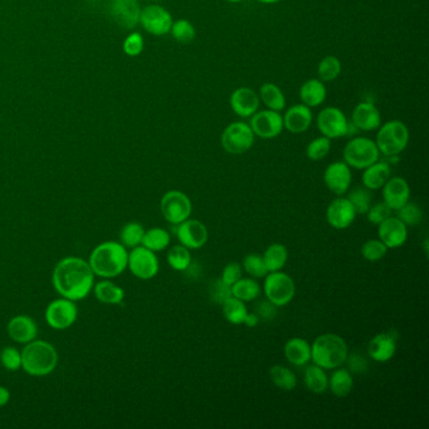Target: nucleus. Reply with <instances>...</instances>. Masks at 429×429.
<instances>
[{
  "label": "nucleus",
  "mask_w": 429,
  "mask_h": 429,
  "mask_svg": "<svg viewBox=\"0 0 429 429\" xmlns=\"http://www.w3.org/2000/svg\"><path fill=\"white\" fill-rule=\"evenodd\" d=\"M242 279V266L239 263L232 262V263H228L224 267L221 277L224 284H228V286H233L237 282L238 279Z\"/></svg>",
  "instance_id": "51"
},
{
  "label": "nucleus",
  "mask_w": 429,
  "mask_h": 429,
  "mask_svg": "<svg viewBox=\"0 0 429 429\" xmlns=\"http://www.w3.org/2000/svg\"><path fill=\"white\" fill-rule=\"evenodd\" d=\"M329 388L331 393L337 398L348 397L354 388V380L348 369H337L332 373L329 379Z\"/></svg>",
  "instance_id": "33"
},
{
  "label": "nucleus",
  "mask_w": 429,
  "mask_h": 429,
  "mask_svg": "<svg viewBox=\"0 0 429 429\" xmlns=\"http://www.w3.org/2000/svg\"><path fill=\"white\" fill-rule=\"evenodd\" d=\"M316 125L321 135L330 140L346 136L350 128L346 115L334 106L320 111L316 119Z\"/></svg>",
  "instance_id": "12"
},
{
  "label": "nucleus",
  "mask_w": 429,
  "mask_h": 429,
  "mask_svg": "<svg viewBox=\"0 0 429 429\" xmlns=\"http://www.w3.org/2000/svg\"><path fill=\"white\" fill-rule=\"evenodd\" d=\"M377 234L388 248H399L406 242L408 229L406 224L398 218L389 217L388 219L379 224Z\"/></svg>",
  "instance_id": "24"
},
{
  "label": "nucleus",
  "mask_w": 429,
  "mask_h": 429,
  "mask_svg": "<svg viewBox=\"0 0 429 429\" xmlns=\"http://www.w3.org/2000/svg\"><path fill=\"white\" fill-rule=\"evenodd\" d=\"M250 125L255 136L261 139H274L284 131V119L282 115L273 110L257 111L250 116Z\"/></svg>",
  "instance_id": "13"
},
{
  "label": "nucleus",
  "mask_w": 429,
  "mask_h": 429,
  "mask_svg": "<svg viewBox=\"0 0 429 429\" xmlns=\"http://www.w3.org/2000/svg\"><path fill=\"white\" fill-rule=\"evenodd\" d=\"M128 248L121 242L107 241L93 248L88 263L95 276L115 279L128 270Z\"/></svg>",
  "instance_id": "2"
},
{
  "label": "nucleus",
  "mask_w": 429,
  "mask_h": 429,
  "mask_svg": "<svg viewBox=\"0 0 429 429\" xmlns=\"http://www.w3.org/2000/svg\"><path fill=\"white\" fill-rule=\"evenodd\" d=\"M133 1H136V0H133Z\"/></svg>",
  "instance_id": "58"
},
{
  "label": "nucleus",
  "mask_w": 429,
  "mask_h": 429,
  "mask_svg": "<svg viewBox=\"0 0 429 429\" xmlns=\"http://www.w3.org/2000/svg\"><path fill=\"white\" fill-rule=\"evenodd\" d=\"M390 176V167L385 162H379L371 164L370 167L364 169L363 174V184L369 191L382 189L384 184L388 181Z\"/></svg>",
  "instance_id": "29"
},
{
  "label": "nucleus",
  "mask_w": 429,
  "mask_h": 429,
  "mask_svg": "<svg viewBox=\"0 0 429 429\" xmlns=\"http://www.w3.org/2000/svg\"><path fill=\"white\" fill-rule=\"evenodd\" d=\"M370 191L366 188H355L354 191L349 193V202L353 204L356 214H366V212L371 207Z\"/></svg>",
  "instance_id": "42"
},
{
  "label": "nucleus",
  "mask_w": 429,
  "mask_h": 429,
  "mask_svg": "<svg viewBox=\"0 0 429 429\" xmlns=\"http://www.w3.org/2000/svg\"><path fill=\"white\" fill-rule=\"evenodd\" d=\"M409 143V130L404 122L390 120L379 126L377 144L379 152L384 157H398L406 150Z\"/></svg>",
  "instance_id": "5"
},
{
  "label": "nucleus",
  "mask_w": 429,
  "mask_h": 429,
  "mask_svg": "<svg viewBox=\"0 0 429 429\" xmlns=\"http://www.w3.org/2000/svg\"><path fill=\"white\" fill-rule=\"evenodd\" d=\"M349 349L345 340L337 334H324L311 345V360L322 369H337L345 363Z\"/></svg>",
  "instance_id": "4"
},
{
  "label": "nucleus",
  "mask_w": 429,
  "mask_h": 429,
  "mask_svg": "<svg viewBox=\"0 0 429 429\" xmlns=\"http://www.w3.org/2000/svg\"><path fill=\"white\" fill-rule=\"evenodd\" d=\"M140 23L150 35H165L171 30L173 18L163 6H149L140 14Z\"/></svg>",
  "instance_id": "14"
},
{
  "label": "nucleus",
  "mask_w": 429,
  "mask_h": 429,
  "mask_svg": "<svg viewBox=\"0 0 429 429\" xmlns=\"http://www.w3.org/2000/svg\"><path fill=\"white\" fill-rule=\"evenodd\" d=\"M0 363L6 370L18 371L22 369V351L14 346H6L0 353Z\"/></svg>",
  "instance_id": "47"
},
{
  "label": "nucleus",
  "mask_w": 429,
  "mask_h": 429,
  "mask_svg": "<svg viewBox=\"0 0 429 429\" xmlns=\"http://www.w3.org/2000/svg\"><path fill=\"white\" fill-rule=\"evenodd\" d=\"M258 96H260V101L266 106L268 110L281 112L286 107L284 93L277 85H274L272 82L263 83L260 88Z\"/></svg>",
  "instance_id": "30"
},
{
  "label": "nucleus",
  "mask_w": 429,
  "mask_h": 429,
  "mask_svg": "<svg viewBox=\"0 0 429 429\" xmlns=\"http://www.w3.org/2000/svg\"><path fill=\"white\" fill-rule=\"evenodd\" d=\"M160 210L165 221L173 226L189 219L192 214L193 205L189 197L179 191L165 193L160 200Z\"/></svg>",
  "instance_id": "9"
},
{
  "label": "nucleus",
  "mask_w": 429,
  "mask_h": 429,
  "mask_svg": "<svg viewBox=\"0 0 429 429\" xmlns=\"http://www.w3.org/2000/svg\"><path fill=\"white\" fill-rule=\"evenodd\" d=\"M231 109L237 116L248 119L260 109V96L253 88L238 87L233 91L229 99Z\"/></svg>",
  "instance_id": "17"
},
{
  "label": "nucleus",
  "mask_w": 429,
  "mask_h": 429,
  "mask_svg": "<svg viewBox=\"0 0 429 429\" xmlns=\"http://www.w3.org/2000/svg\"><path fill=\"white\" fill-rule=\"evenodd\" d=\"M176 237L188 250H199L208 242V229L202 222L186 219L178 224Z\"/></svg>",
  "instance_id": "15"
},
{
  "label": "nucleus",
  "mask_w": 429,
  "mask_h": 429,
  "mask_svg": "<svg viewBox=\"0 0 429 429\" xmlns=\"http://www.w3.org/2000/svg\"><path fill=\"white\" fill-rule=\"evenodd\" d=\"M232 296L243 302H250L255 300L261 294V286L253 279H238L236 284L231 286Z\"/></svg>",
  "instance_id": "36"
},
{
  "label": "nucleus",
  "mask_w": 429,
  "mask_h": 429,
  "mask_svg": "<svg viewBox=\"0 0 429 429\" xmlns=\"http://www.w3.org/2000/svg\"><path fill=\"white\" fill-rule=\"evenodd\" d=\"M59 365L57 349L51 342L35 339L24 345L22 369L32 377H47Z\"/></svg>",
  "instance_id": "3"
},
{
  "label": "nucleus",
  "mask_w": 429,
  "mask_h": 429,
  "mask_svg": "<svg viewBox=\"0 0 429 429\" xmlns=\"http://www.w3.org/2000/svg\"><path fill=\"white\" fill-rule=\"evenodd\" d=\"M11 398H12V394H11L9 389L3 387V385H0V408H1V406H6V404L9 403Z\"/></svg>",
  "instance_id": "54"
},
{
  "label": "nucleus",
  "mask_w": 429,
  "mask_h": 429,
  "mask_svg": "<svg viewBox=\"0 0 429 429\" xmlns=\"http://www.w3.org/2000/svg\"><path fill=\"white\" fill-rule=\"evenodd\" d=\"M265 295L267 300L273 303L276 308H282L289 305L296 294V287L294 279L287 273L270 272L265 277Z\"/></svg>",
  "instance_id": "7"
},
{
  "label": "nucleus",
  "mask_w": 429,
  "mask_h": 429,
  "mask_svg": "<svg viewBox=\"0 0 429 429\" xmlns=\"http://www.w3.org/2000/svg\"><path fill=\"white\" fill-rule=\"evenodd\" d=\"M351 170L345 162H335L326 168L324 173V183L331 193L337 195H344L351 186Z\"/></svg>",
  "instance_id": "16"
},
{
  "label": "nucleus",
  "mask_w": 429,
  "mask_h": 429,
  "mask_svg": "<svg viewBox=\"0 0 429 429\" xmlns=\"http://www.w3.org/2000/svg\"><path fill=\"white\" fill-rule=\"evenodd\" d=\"M128 268L136 279L147 281L159 273L160 263L155 252L138 246L128 252Z\"/></svg>",
  "instance_id": "11"
},
{
  "label": "nucleus",
  "mask_w": 429,
  "mask_h": 429,
  "mask_svg": "<svg viewBox=\"0 0 429 429\" xmlns=\"http://www.w3.org/2000/svg\"><path fill=\"white\" fill-rule=\"evenodd\" d=\"M144 49V40L139 33H133L128 35L126 41L123 43V51L131 57L139 56Z\"/></svg>",
  "instance_id": "50"
},
{
  "label": "nucleus",
  "mask_w": 429,
  "mask_h": 429,
  "mask_svg": "<svg viewBox=\"0 0 429 429\" xmlns=\"http://www.w3.org/2000/svg\"><path fill=\"white\" fill-rule=\"evenodd\" d=\"M303 383L306 388L315 394H322L329 388V377L325 369L313 364L308 365L303 374Z\"/></svg>",
  "instance_id": "31"
},
{
  "label": "nucleus",
  "mask_w": 429,
  "mask_h": 429,
  "mask_svg": "<svg viewBox=\"0 0 429 429\" xmlns=\"http://www.w3.org/2000/svg\"><path fill=\"white\" fill-rule=\"evenodd\" d=\"M284 353L292 365H306L311 361V344L302 337H292L284 344Z\"/></svg>",
  "instance_id": "26"
},
{
  "label": "nucleus",
  "mask_w": 429,
  "mask_h": 429,
  "mask_svg": "<svg viewBox=\"0 0 429 429\" xmlns=\"http://www.w3.org/2000/svg\"><path fill=\"white\" fill-rule=\"evenodd\" d=\"M209 297L217 305H222L229 297H232V289L222 279H217L209 287Z\"/></svg>",
  "instance_id": "48"
},
{
  "label": "nucleus",
  "mask_w": 429,
  "mask_h": 429,
  "mask_svg": "<svg viewBox=\"0 0 429 429\" xmlns=\"http://www.w3.org/2000/svg\"><path fill=\"white\" fill-rule=\"evenodd\" d=\"M170 32L174 37L175 41L179 42L181 44H191L197 37V30L194 28V25L186 19H179L176 22H173Z\"/></svg>",
  "instance_id": "41"
},
{
  "label": "nucleus",
  "mask_w": 429,
  "mask_h": 429,
  "mask_svg": "<svg viewBox=\"0 0 429 429\" xmlns=\"http://www.w3.org/2000/svg\"><path fill=\"white\" fill-rule=\"evenodd\" d=\"M255 133L246 122H232L226 126L221 135L222 147L228 154L242 155L250 150L255 144Z\"/></svg>",
  "instance_id": "8"
},
{
  "label": "nucleus",
  "mask_w": 429,
  "mask_h": 429,
  "mask_svg": "<svg viewBox=\"0 0 429 429\" xmlns=\"http://www.w3.org/2000/svg\"><path fill=\"white\" fill-rule=\"evenodd\" d=\"M258 3H262V4H276V3H279L281 0H257Z\"/></svg>",
  "instance_id": "56"
},
{
  "label": "nucleus",
  "mask_w": 429,
  "mask_h": 429,
  "mask_svg": "<svg viewBox=\"0 0 429 429\" xmlns=\"http://www.w3.org/2000/svg\"><path fill=\"white\" fill-rule=\"evenodd\" d=\"M327 96L325 82L320 81L319 78H311L302 83L300 88V99L303 104L310 109L319 107L325 102Z\"/></svg>",
  "instance_id": "27"
},
{
  "label": "nucleus",
  "mask_w": 429,
  "mask_h": 429,
  "mask_svg": "<svg viewBox=\"0 0 429 429\" xmlns=\"http://www.w3.org/2000/svg\"><path fill=\"white\" fill-rule=\"evenodd\" d=\"M6 332L13 342L25 345L38 337V325L30 315H17L9 320Z\"/></svg>",
  "instance_id": "20"
},
{
  "label": "nucleus",
  "mask_w": 429,
  "mask_h": 429,
  "mask_svg": "<svg viewBox=\"0 0 429 429\" xmlns=\"http://www.w3.org/2000/svg\"><path fill=\"white\" fill-rule=\"evenodd\" d=\"M52 284L59 296L81 301L92 292L95 273L81 257H64L53 268Z\"/></svg>",
  "instance_id": "1"
},
{
  "label": "nucleus",
  "mask_w": 429,
  "mask_h": 429,
  "mask_svg": "<svg viewBox=\"0 0 429 429\" xmlns=\"http://www.w3.org/2000/svg\"><path fill=\"white\" fill-rule=\"evenodd\" d=\"M93 294L97 301L104 305H121L125 300V291L110 279L93 284Z\"/></svg>",
  "instance_id": "28"
},
{
  "label": "nucleus",
  "mask_w": 429,
  "mask_h": 429,
  "mask_svg": "<svg viewBox=\"0 0 429 429\" xmlns=\"http://www.w3.org/2000/svg\"><path fill=\"white\" fill-rule=\"evenodd\" d=\"M397 212H398L397 218L403 222L406 226H416L423 219V212L416 203L408 202Z\"/></svg>",
  "instance_id": "46"
},
{
  "label": "nucleus",
  "mask_w": 429,
  "mask_h": 429,
  "mask_svg": "<svg viewBox=\"0 0 429 429\" xmlns=\"http://www.w3.org/2000/svg\"><path fill=\"white\" fill-rule=\"evenodd\" d=\"M243 268L244 271L253 279H263V277H266V274L268 273L265 261H263V257L255 255V253L244 257Z\"/></svg>",
  "instance_id": "45"
},
{
  "label": "nucleus",
  "mask_w": 429,
  "mask_h": 429,
  "mask_svg": "<svg viewBox=\"0 0 429 429\" xmlns=\"http://www.w3.org/2000/svg\"><path fill=\"white\" fill-rule=\"evenodd\" d=\"M222 311L228 322L233 325H242L247 316V308L243 301L238 300L237 297H229L228 300L222 303Z\"/></svg>",
  "instance_id": "35"
},
{
  "label": "nucleus",
  "mask_w": 429,
  "mask_h": 429,
  "mask_svg": "<svg viewBox=\"0 0 429 429\" xmlns=\"http://www.w3.org/2000/svg\"><path fill=\"white\" fill-rule=\"evenodd\" d=\"M276 315V306L270 301L260 302V305H257V316L260 320H272Z\"/></svg>",
  "instance_id": "53"
},
{
  "label": "nucleus",
  "mask_w": 429,
  "mask_h": 429,
  "mask_svg": "<svg viewBox=\"0 0 429 429\" xmlns=\"http://www.w3.org/2000/svg\"><path fill=\"white\" fill-rule=\"evenodd\" d=\"M331 150V140L327 139L325 136H320L313 139L308 147H306V155L310 160L313 162H319L322 160L324 157L330 152Z\"/></svg>",
  "instance_id": "44"
},
{
  "label": "nucleus",
  "mask_w": 429,
  "mask_h": 429,
  "mask_svg": "<svg viewBox=\"0 0 429 429\" xmlns=\"http://www.w3.org/2000/svg\"><path fill=\"white\" fill-rule=\"evenodd\" d=\"M368 353L374 361L387 363L397 353V339L392 332L377 334L369 342Z\"/></svg>",
  "instance_id": "25"
},
{
  "label": "nucleus",
  "mask_w": 429,
  "mask_h": 429,
  "mask_svg": "<svg viewBox=\"0 0 429 429\" xmlns=\"http://www.w3.org/2000/svg\"><path fill=\"white\" fill-rule=\"evenodd\" d=\"M262 257H263L268 273L277 272V271H281L284 265L287 263L289 250L284 244L273 243L268 246V248L265 250Z\"/></svg>",
  "instance_id": "32"
},
{
  "label": "nucleus",
  "mask_w": 429,
  "mask_h": 429,
  "mask_svg": "<svg viewBox=\"0 0 429 429\" xmlns=\"http://www.w3.org/2000/svg\"><path fill=\"white\" fill-rule=\"evenodd\" d=\"M270 377L277 388L282 389L284 392H291L296 388V374L287 366L273 365L270 369Z\"/></svg>",
  "instance_id": "37"
},
{
  "label": "nucleus",
  "mask_w": 429,
  "mask_h": 429,
  "mask_svg": "<svg viewBox=\"0 0 429 429\" xmlns=\"http://www.w3.org/2000/svg\"><path fill=\"white\" fill-rule=\"evenodd\" d=\"M356 217L353 204L349 202L348 198H337L331 202L326 210L327 223L335 229H346L353 224Z\"/></svg>",
  "instance_id": "18"
},
{
  "label": "nucleus",
  "mask_w": 429,
  "mask_h": 429,
  "mask_svg": "<svg viewBox=\"0 0 429 429\" xmlns=\"http://www.w3.org/2000/svg\"><path fill=\"white\" fill-rule=\"evenodd\" d=\"M168 263L174 271L184 272L188 267L192 263V255L191 250L184 247L183 244L174 246L168 252Z\"/></svg>",
  "instance_id": "40"
},
{
  "label": "nucleus",
  "mask_w": 429,
  "mask_h": 429,
  "mask_svg": "<svg viewBox=\"0 0 429 429\" xmlns=\"http://www.w3.org/2000/svg\"><path fill=\"white\" fill-rule=\"evenodd\" d=\"M282 119H284V128L289 133H306L313 123V111L306 104H294L284 112Z\"/></svg>",
  "instance_id": "23"
},
{
  "label": "nucleus",
  "mask_w": 429,
  "mask_h": 429,
  "mask_svg": "<svg viewBox=\"0 0 429 429\" xmlns=\"http://www.w3.org/2000/svg\"><path fill=\"white\" fill-rule=\"evenodd\" d=\"M345 361H348V369L350 373L363 374L368 370V360L361 354H358V353L348 354V358Z\"/></svg>",
  "instance_id": "52"
},
{
  "label": "nucleus",
  "mask_w": 429,
  "mask_h": 429,
  "mask_svg": "<svg viewBox=\"0 0 429 429\" xmlns=\"http://www.w3.org/2000/svg\"><path fill=\"white\" fill-rule=\"evenodd\" d=\"M169 244H170V234L168 231L159 228V226H154L149 231H145L143 242H141V246H144L145 248L152 250L155 253L168 248Z\"/></svg>",
  "instance_id": "34"
},
{
  "label": "nucleus",
  "mask_w": 429,
  "mask_h": 429,
  "mask_svg": "<svg viewBox=\"0 0 429 429\" xmlns=\"http://www.w3.org/2000/svg\"><path fill=\"white\" fill-rule=\"evenodd\" d=\"M387 252H388V247L380 239H370L361 246V255L366 261H380L385 257Z\"/></svg>",
  "instance_id": "43"
},
{
  "label": "nucleus",
  "mask_w": 429,
  "mask_h": 429,
  "mask_svg": "<svg viewBox=\"0 0 429 429\" xmlns=\"http://www.w3.org/2000/svg\"><path fill=\"white\" fill-rule=\"evenodd\" d=\"M258 322H260V318L257 316V313H247L243 324L248 327H255L258 325Z\"/></svg>",
  "instance_id": "55"
},
{
  "label": "nucleus",
  "mask_w": 429,
  "mask_h": 429,
  "mask_svg": "<svg viewBox=\"0 0 429 429\" xmlns=\"http://www.w3.org/2000/svg\"><path fill=\"white\" fill-rule=\"evenodd\" d=\"M110 16L122 28L133 30L140 22L139 6L133 0H111Z\"/></svg>",
  "instance_id": "19"
},
{
  "label": "nucleus",
  "mask_w": 429,
  "mask_h": 429,
  "mask_svg": "<svg viewBox=\"0 0 429 429\" xmlns=\"http://www.w3.org/2000/svg\"><path fill=\"white\" fill-rule=\"evenodd\" d=\"M379 155L380 152L375 141L363 136L350 140L342 151L344 162L350 168L359 170H364L370 167L371 164L377 163Z\"/></svg>",
  "instance_id": "6"
},
{
  "label": "nucleus",
  "mask_w": 429,
  "mask_h": 429,
  "mask_svg": "<svg viewBox=\"0 0 429 429\" xmlns=\"http://www.w3.org/2000/svg\"><path fill=\"white\" fill-rule=\"evenodd\" d=\"M226 1H229V3H239V1H243V0H226Z\"/></svg>",
  "instance_id": "57"
},
{
  "label": "nucleus",
  "mask_w": 429,
  "mask_h": 429,
  "mask_svg": "<svg viewBox=\"0 0 429 429\" xmlns=\"http://www.w3.org/2000/svg\"><path fill=\"white\" fill-rule=\"evenodd\" d=\"M342 73V62L335 56H326L320 61L318 66V75L320 81L332 82Z\"/></svg>",
  "instance_id": "39"
},
{
  "label": "nucleus",
  "mask_w": 429,
  "mask_h": 429,
  "mask_svg": "<svg viewBox=\"0 0 429 429\" xmlns=\"http://www.w3.org/2000/svg\"><path fill=\"white\" fill-rule=\"evenodd\" d=\"M382 189H383L384 203L387 204L392 210H399L404 204L409 202L411 188L406 180L400 176L388 179Z\"/></svg>",
  "instance_id": "21"
},
{
  "label": "nucleus",
  "mask_w": 429,
  "mask_h": 429,
  "mask_svg": "<svg viewBox=\"0 0 429 429\" xmlns=\"http://www.w3.org/2000/svg\"><path fill=\"white\" fill-rule=\"evenodd\" d=\"M351 123L361 131H374L382 125V115L371 102H360L351 112Z\"/></svg>",
  "instance_id": "22"
},
{
  "label": "nucleus",
  "mask_w": 429,
  "mask_h": 429,
  "mask_svg": "<svg viewBox=\"0 0 429 429\" xmlns=\"http://www.w3.org/2000/svg\"><path fill=\"white\" fill-rule=\"evenodd\" d=\"M392 209L389 208L387 204L377 203L369 208L366 212L368 214V221L370 222L371 224L379 226L380 223H383L385 219H388L389 217H392Z\"/></svg>",
  "instance_id": "49"
},
{
  "label": "nucleus",
  "mask_w": 429,
  "mask_h": 429,
  "mask_svg": "<svg viewBox=\"0 0 429 429\" xmlns=\"http://www.w3.org/2000/svg\"><path fill=\"white\" fill-rule=\"evenodd\" d=\"M144 233H145V229L143 224H140L138 222H130L121 228L120 242L126 248H135L138 246H141Z\"/></svg>",
  "instance_id": "38"
},
{
  "label": "nucleus",
  "mask_w": 429,
  "mask_h": 429,
  "mask_svg": "<svg viewBox=\"0 0 429 429\" xmlns=\"http://www.w3.org/2000/svg\"><path fill=\"white\" fill-rule=\"evenodd\" d=\"M44 316L47 325L53 330H67L77 321L78 308L75 301L61 297L48 303Z\"/></svg>",
  "instance_id": "10"
}]
</instances>
